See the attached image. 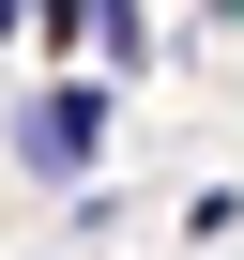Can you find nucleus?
<instances>
[{"label":"nucleus","instance_id":"1","mask_svg":"<svg viewBox=\"0 0 244 260\" xmlns=\"http://www.w3.org/2000/svg\"><path fill=\"white\" fill-rule=\"evenodd\" d=\"M92 138H107V92H31V107H16V169L61 184V199L92 184Z\"/></svg>","mask_w":244,"mask_h":260},{"label":"nucleus","instance_id":"2","mask_svg":"<svg viewBox=\"0 0 244 260\" xmlns=\"http://www.w3.org/2000/svg\"><path fill=\"white\" fill-rule=\"evenodd\" d=\"M0 46H31V0H0Z\"/></svg>","mask_w":244,"mask_h":260}]
</instances>
